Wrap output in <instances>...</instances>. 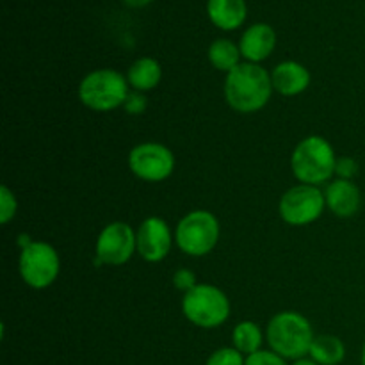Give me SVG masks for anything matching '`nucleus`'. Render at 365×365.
Returning <instances> with one entry per match:
<instances>
[{
	"instance_id": "24",
	"label": "nucleus",
	"mask_w": 365,
	"mask_h": 365,
	"mask_svg": "<svg viewBox=\"0 0 365 365\" xmlns=\"http://www.w3.org/2000/svg\"><path fill=\"white\" fill-rule=\"evenodd\" d=\"M356 171H359V166H356V163L353 159L344 157V159L337 160L335 173H337L341 178H344V180H351V177H355Z\"/></svg>"
},
{
	"instance_id": "22",
	"label": "nucleus",
	"mask_w": 365,
	"mask_h": 365,
	"mask_svg": "<svg viewBox=\"0 0 365 365\" xmlns=\"http://www.w3.org/2000/svg\"><path fill=\"white\" fill-rule=\"evenodd\" d=\"M245 365H287V362L274 351H264V349H260V351L246 356Z\"/></svg>"
},
{
	"instance_id": "7",
	"label": "nucleus",
	"mask_w": 365,
	"mask_h": 365,
	"mask_svg": "<svg viewBox=\"0 0 365 365\" xmlns=\"http://www.w3.org/2000/svg\"><path fill=\"white\" fill-rule=\"evenodd\" d=\"M61 260L56 248L48 242L36 241L21 250L20 274L32 289H46L56 282Z\"/></svg>"
},
{
	"instance_id": "8",
	"label": "nucleus",
	"mask_w": 365,
	"mask_h": 365,
	"mask_svg": "<svg viewBox=\"0 0 365 365\" xmlns=\"http://www.w3.org/2000/svg\"><path fill=\"white\" fill-rule=\"evenodd\" d=\"M327 198L317 185L299 184L291 187L280 200V216L292 227H305L319 220L323 214Z\"/></svg>"
},
{
	"instance_id": "27",
	"label": "nucleus",
	"mask_w": 365,
	"mask_h": 365,
	"mask_svg": "<svg viewBox=\"0 0 365 365\" xmlns=\"http://www.w3.org/2000/svg\"><path fill=\"white\" fill-rule=\"evenodd\" d=\"M292 365H319V364L314 362L312 359H299V360H296V362Z\"/></svg>"
},
{
	"instance_id": "14",
	"label": "nucleus",
	"mask_w": 365,
	"mask_h": 365,
	"mask_svg": "<svg viewBox=\"0 0 365 365\" xmlns=\"http://www.w3.org/2000/svg\"><path fill=\"white\" fill-rule=\"evenodd\" d=\"M273 89L284 96H296L305 91L310 84V73L303 64L296 61L280 63L271 73Z\"/></svg>"
},
{
	"instance_id": "12",
	"label": "nucleus",
	"mask_w": 365,
	"mask_h": 365,
	"mask_svg": "<svg viewBox=\"0 0 365 365\" xmlns=\"http://www.w3.org/2000/svg\"><path fill=\"white\" fill-rule=\"evenodd\" d=\"M274 45H277V34L273 27L267 24H255L245 31L239 48H241V56L248 59V63L259 64L260 61L271 56Z\"/></svg>"
},
{
	"instance_id": "18",
	"label": "nucleus",
	"mask_w": 365,
	"mask_h": 365,
	"mask_svg": "<svg viewBox=\"0 0 365 365\" xmlns=\"http://www.w3.org/2000/svg\"><path fill=\"white\" fill-rule=\"evenodd\" d=\"M241 59V48L230 41V39H216L209 46V61L214 68L230 73L235 66H239Z\"/></svg>"
},
{
	"instance_id": "10",
	"label": "nucleus",
	"mask_w": 365,
	"mask_h": 365,
	"mask_svg": "<svg viewBox=\"0 0 365 365\" xmlns=\"http://www.w3.org/2000/svg\"><path fill=\"white\" fill-rule=\"evenodd\" d=\"M138 250L135 232L123 221L109 223L96 239V259L109 266H123Z\"/></svg>"
},
{
	"instance_id": "21",
	"label": "nucleus",
	"mask_w": 365,
	"mask_h": 365,
	"mask_svg": "<svg viewBox=\"0 0 365 365\" xmlns=\"http://www.w3.org/2000/svg\"><path fill=\"white\" fill-rule=\"evenodd\" d=\"M245 362L242 353L235 348H221L209 356L207 365H245Z\"/></svg>"
},
{
	"instance_id": "23",
	"label": "nucleus",
	"mask_w": 365,
	"mask_h": 365,
	"mask_svg": "<svg viewBox=\"0 0 365 365\" xmlns=\"http://www.w3.org/2000/svg\"><path fill=\"white\" fill-rule=\"evenodd\" d=\"M173 284L175 287L178 289V291H184V292H189L192 291V289L196 287V277L192 271L189 269H178L177 273L173 274Z\"/></svg>"
},
{
	"instance_id": "3",
	"label": "nucleus",
	"mask_w": 365,
	"mask_h": 365,
	"mask_svg": "<svg viewBox=\"0 0 365 365\" xmlns=\"http://www.w3.org/2000/svg\"><path fill=\"white\" fill-rule=\"evenodd\" d=\"M294 177L302 184L319 185L328 182L337 168V159L330 143L321 135H310L299 141L291 157Z\"/></svg>"
},
{
	"instance_id": "2",
	"label": "nucleus",
	"mask_w": 365,
	"mask_h": 365,
	"mask_svg": "<svg viewBox=\"0 0 365 365\" xmlns=\"http://www.w3.org/2000/svg\"><path fill=\"white\" fill-rule=\"evenodd\" d=\"M267 344L271 351L285 360H299L309 355L314 342L312 324L298 312H280L267 324Z\"/></svg>"
},
{
	"instance_id": "28",
	"label": "nucleus",
	"mask_w": 365,
	"mask_h": 365,
	"mask_svg": "<svg viewBox=\"0 0 365 365\" xmlns=\"http://www.w3.org/2000/svg\"><path fill=\"white\" fill-rule=\"evenodd\" d=\"M362 365H365V342H364V348H362Z\"/></svg>"
},
{
	"instance_id": "19",
	"label": "nucleus",
	"mask_w": 365,
	"mask_h": 365,
	"mask_svg": "<svg viewBox=\"0 0 365 365\" xmlns=\"http://www.w3.org/2000/svg\"><path fill=\"white\" fill-rule=\"evenodd\" d=\"M232 341H234V348L242 355H253V353L260 351L262 346V331H260L259 324L252 323V321H242L234 328L232 334Z\"/></svg>"
},
{
	"instance_id": "5",
	"label": "nucleus",
	"mask_w": 365,
	"mask_h": 365,
	"mask_svg": "<svg viewBox=\"0 0 365 365\" xmlns=\"http://www.w3.org/2000/svg\"><path fill=\"white\" fill-rule=\"evenodd\" d=\"M182 312L200 328H217L230 316V302L221 289L209 284H198L185 292L182 299Z\"/></svg>"
},
{
	"instance_id": "9",
	"label": "nucleus",
	"mask_w": 365,
	"mask_h": 365,
	"mask_svg": "<svg viewBox=\"0 0 365 365\" xmlns=\"http://www.w3.org/2000/svg\"><path fill=\"white\" fill-rule=\"evenodd\" d=\"M128 168L141 180L163 182L173 173L175 155L159 143H143L128 155Z\"/></svg>"
},
{
	"instance_id": "25",
	"label": "nucleus",
	"mask_w": 365,
	"mask_h": 365,
	"mask_svg": "<svg viewBox=\"0 0 365 365\" xmlns=\"http://www.w3.org/2000/svg\"><path fill=\"white\" fill-rule=\"evenodd\" d=\"M125 106H127L128 113L139 114V113H143V109H145V107H146V102H145V98H143V96L128 95V98H127V102H125Z\"/></svg>"
},
{
	"instance_id": "1",
	"label": "nucleus",
	"mask_w": 365,
	"mask_h": 365,
	"mask_svg": "<svg viewBox=\"0 0 365 365\" xmlns=\"http://www.w3.org/2000/svg\"><path fill=\"white\" fill-rule=\"evenodd\" d=\"M273 82L271 75L260 64L241 63L225 81V98L234 110L252 114L269 102Z\"/></svg>"
},
{
	"instance_id": "20",
	"label": "nucleus",
	"mask_w": 365,
	"mask_h": 365,
	"mask_svg": "<svg viewBox=\"0 0 365 365\" xmlns=\"http://www.w3.org/2000/svg\"><path fill=\"white\" fill-rule=\"evenodd\" d=\"M16 209L18 203L14 195L9 191L7 185H2L0 187V221H2V225H7L16 216Z\"/></svg>"
},
{
	"instance_id": "26",
	"label": "nucleus",
	"mask_w": 365,
	"mask_h": 365,
	"mask_svg": "<svg viewBox=\"0 0 365 365\" xmlns=\"http://www.w3.org/2000/svg\"><path fill=\"white\" fill-rule=\"evenodd\" d=\"M123 2L130 7H143V6H148L152 0H123Z\"/></svg>"
},
{
	"instance_id": "4",
	"label": "nucleus",
	"mask_w": 365,
	"mask_h": 365,
	"mask_svg": "<svg viewBox=\"0 0 365 365\" xmlns=\"http://www.w3.org/2000/svg\"><path fill=\"white\" fill-rule=\"evenodd\" d=\"M78 98L86 107L107 113L123 106L128 98V81L116 70H95L82 78Z\"/></svg>"
},
{
	"instance_id": "15",
	"label": "nucleus",
	"mask_w": 365,
	"mask_h": 365,
	"mask_svg": "<svg viewBox=\"0 0 365 365\" xmlns=\"http://www.w3.org/2000/svg\"><path fill=\"white\" fill-rule=\"evenodd\" d=\"M207 13L210 21L223 31H234L246 20L245 0H209Z\"/></svg>"
},
{
	"instance_id": "16",
	"label": "nucleus",
	"mask_w": 365,
	"mask_h": 365,
	"mask_svg": "<svg viewBox=\"0 0 365 365\" xmlns=\"http://www.w3.org/2000/svg\"><path fill=\"white\" fill-rule=\"evenodd\" d=\"M163 77L160 64L152 57H141L128 68L127 81L135 91H150L155 88Z\"/></svg>"
},
{
	"instance_id": "6",
	"label": "nucleus",
	"mask_w": 365,
	"mask_h": 365,
	"mask_svg": "<svg viewBox=\"0 0 365 365\" xmlns=\"http://www.w3.org/2000/svg\"><path fill=\"white\" fill-rule=\"evenodd\" d=\"M175 241L185 255H207L220 241V221L209 210H192L178 221Z\"/></svg>"
},
{
	"instance_id": "13",
	"label": "nucleus",
	"mask_w": 365,
	"mask_h": 365,
	"mask_svg": "<svg viewBox=\"0 0 365 365\" xmlns=\"http://www.w3.org/2000/svg\"><path fill=\"white\" fill-rule=\"evenodd\" d=\"M324 198H327V205L330 207L331 212L339 217L355 216L360 209V202H362L359 187L351 180H344V178H339V180L328 184Z\"/></svg>"
},
{
	"instance_id": "17",
	"label": "nucleus",
	"mask_w": 365,
	"mask_h": 365,
	"mask_svg": "<svg viewBox=\"0 0 365 365\" xmlns=\"http://www.w3.org/2000/svg\"><path fill=\"white\" fill-rule=\"evenodd\" d=\"M309 355L319 365H339L346 356L344 342L335 335H317Z\"/></svg>"
},
{
	"instance_id": "11",
	"label": "nucleus",
	"mask_w": 365,
	"mask_h": 365,
	"mask_svg": "<svg viewBox=\"0 0 365 365\" xmlns=\"http://www.w3.org/2000/svg\"><path fill=\"white\" fill-rule=\"evenodd\" d=\"M138 252L146 262H160L171 250L170 227L160 217H148L135 232Z\"/></svg>"
}]
</instances>
